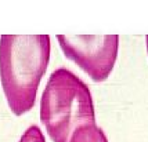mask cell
I'll return each instance as SVG.
<instances>
[{
	"label": "cell",
	"mask_w": 148,
	"mask_h": 142,
	"mask_svg": "<svg viewBox=\"0 0 148 142\" xmlns=\"http://www.w3.org/2000/svg\"><path fill=\"white\" fill-rule=\"evenodd\" d=\"M50 50L47 33L0 35V79L13 113L22 115L35 105Z\"/></svg>",
	"instance_id": "1"
},
{
	"label": "cell",
	"mask_w": 148,
	"mask_h": 142,
	"mask_svg": "<svg viewBox=\"0 0 148 142\" xmlns=\"http://www.w3.org/2000/svg\"><path fill=\"white\" fill-rule=\"evenodd\" d=\"M40 120L54 142H69L73 131L96 123L90 87L66 66L51 72L40 98Z\"/></svg>",
	"instance_id": "2"
},
{
	"label": "cell",
	"mask_w": 148,
	"mask_h": 142,
	"mask_svg": "<svg viewBox=\"0 0 148 142\" xmlns=\"http://www.w3.org/2000/svg\"><path fill=\"white\" fill-rule=\"evenodd\" d=\"M64 52L94 80H104L112 71L119 47L116 33H57Z\"/></svg>",
	"instance_id": "3"
},
{
	"label": "cell",
	"mask_w": 148,
	"mask_h": 142,
	"mask_svg": "<svg viewBox=\"0 0 148 142\" xmlns=\"http://www.w3.org/2000/svg\"><path fill=\"white\" fill-rule=\"evenodd\" d=\"M69 142H108V138L105 131L96 123H93L75 130Z\"/></svg>",
	"instance_id": "4"
},
{
	"label": "cell",
	"mask_w": 148,
	"mask_h": 142,
	"mask_svg": "<svg viewBox=\"0 0 148 142\" xmlns=\"http://www.w3.org/2000/svg\"><path fill=\"white\" fill-rule=\"evenodd\" d=\"M18 142H46V138L38 124H32L21 134Z\"/></svg>",
	"instance_id": "5"
},
{
	"label": "cell",
	"mask_w": 148,
	"mask_h": 142,
	"mask_svg": "<svg viewBox=\"0 0 148 142\" xmlns=\"http://www.w3.org/2000/svg\"><path fill=\"white\" fill-rule=\"evenodd\" d=\"M145 46H147V52H148V35H145Z\"/></svg>",
	"instance_id": "6"
}]
</instances>
